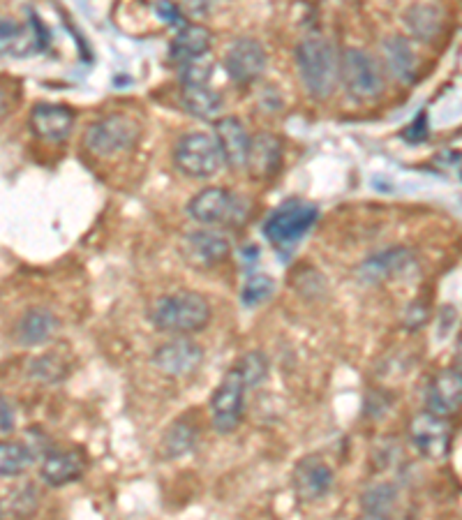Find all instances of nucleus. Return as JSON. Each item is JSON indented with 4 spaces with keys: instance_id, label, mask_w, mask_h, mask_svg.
<instances>
[{
    "instance_id": "f257e3e1",
    "label": "nucleus",
    "mask_w": 462,
    "mask_h": 520,
    "mask_svg": "<svg viewBox=\"0 0 462 520\" xmlns=\"http://www.w3.org/2000/svg\"><path fill=\"white\" fill-rule=\"evenodd\" d=\"M296 68L301 84L312 98H331L340 74V56L331 40H326L322 35L303 37L296 44Z\"/></svg>"
},
{
    "instance_id": "f03ea898",
    "label": "nucleus",
    "mask_w": 462,
    "mask_h": 520,
    "mask_svg": "<svg viewBox=\"0 0 462 520\" xmlns=\"http://www.w3.org/2000/svg\"><path fill=\"white\" fill-rule=\"evenodd\" d=\"M319 220V208L305 199L292 197L282 202L278 208H273L271 215L264 220L262 232L266 241L280 252L282 257L292 255L296 245L303 241V236L315 227Z\"/></svg>"
},
{
    "instance_id": "7ed1b4c3",
    "label": "nucleus",
    "mask_w": 462,
    "mask_h": 520,
    "mask_svg": "<svg viewBox=\"0 0 462 520\" xmlns=\"http://www.w3.org/2000/svg\"><path fill=\"white\" fill-rule=\"evenodd\" d=\"M155 329L167 333H197L211 322V306L197 292H174L160 296L148 310Z\"/></svg>"
},
{
    "instance_id": "20e7f679",
    "label": "nucleus",
    "mask_w": 462,
    "mask_h": 520,
    "mask_svg": "<svg viewBox=\"0 0 462 520\" xmlns=\"http://www.w3.org/2000/svg\"><path fill=\"white\" fill-rule=\"evenodd\" d=\"M338 81H342L345 91L352 95L356 102L377 100L386 88L384 70L377 58L356 47L342 51Z\"/></svg>"
},
{
    "instance_id": "39448f33",
    "label": "nucleus",
    "mask_w": 462,
    "mask_h": 520,
    "mask_svg": "<svg viewBox=\"0 0 462 520\" xmlns=\"http://www.w3.org/2000/svg\"><path fill=\"white\" fill-rule=\"evenodd\" d=\"M188 213L201 225H243L250 213V202L227 188H204L190 199Z\"/></svg>"
},
{
    "instance_id": "423d86ee",
    "label": "nucleus",
    "mask_w": 462,
    "mask_h": 520,
    "mask_svg": "<svg viewBox=\"0 0 462 520\" xmlns=\"http://www.w3.org/2000/svg\"><path fill=\"white\" fill-rule=\"evenodd\" d=\"M141 137V125L128 114H107L88 125L84 135V146L88 151L100 155V158H111L128 151L137 144Z\"/></svg>"
},
{
    "instance_id": "0eeeda50",
    "label": "nucleus",
    "mask_w": 462,
    "mask_h": 520,
    "mask_svg": "<svg viewBox=\"0 0 462 520\" xmlns=\"http://www.w3.org/2000/svg\"><path fill=\"white\" fill-rule=\"evenodd\" d=\"M174 162L178 172L190 178H211L225 165L218 141L208 132H188L178 139Z\"/></svg>"
},
{
    "instance_id": "6e6552de",
    "label": "nucleus",
    "mask_w": 462,
    "mask_h": 520,
    "mask_svg": "<svg viewBox=\"0 0 462 520\" xmlns=\"http://www.w3.org/2000/svg\"><path fill=\"white\" fill-rule=\"evenodd\" d=\"M245 386L234 370H229L225 380L220 382L211 398V414H213V426L218 433L227 435L234 433L238 423L243 419L245 410Z\"/></svg>"
},
{
    "instance_id": "1a4fd4ad",
    "label": "nucleus",
    "mask_w": 462,
    "mask_h": 520,
    "mask_svg": "<svg viewBox=\"0 0 462 520\" xmlns=\"http://www.w3.org/2000/svg\"><path fill=\"white\" fill-rule=\"evenodd\" d=\"M225 70L234 84H252L266 70V49L255 37H238L225 51Z\"/></svg>"
},
{
    "instance_id": "9d476101",
    "label": "nucleus",
    "mask_w": 462,
    "mask_h": 520,
    "mask_svg": "<svg viewBox=\"0 0 462 520\" xmlns=\"http://www.w3.org/2000/svg\"><path fill=\"white\" fill-rule=\"evenodd\" d=\"M49 33L44 31L40 19L33 17L26 24L17 19L0 17V56L26 58L47 47Z\"/></svg>"
},
{
    "instance_id": "9b49d317",
    "label": "nucleus",
    "mask_w": 462,
    "mask_h": 520,
    "mask_svg": "<svg viewBox=\"0 0 462 520\" xmlns=\"http://www.w3.org/2000/svg\"><path fill=\"white\" fill-rule=\"evenodd\" d=\"M409 437H412L414 449L421 453L423 458L439 460L451 451L453 428L444 416L423 412L416 416L409 426Z\"/></svg>"
},
{
    "instance_id": "f8f14e48",
    "label": "nucleus",
    "mask_w": 462,
    "mask_h": 520,
    "mask_svg": "<svg viewBox=\"0 0 462 520\" xmlns=\"http://www.w3.org/2000/svg\"><path fill=\"white\" fill-rule=\"evenodd\" d=\"M333 481L335 477L331 465L317 453H310V456L298 460L292 474L294 493L301 502H319L331 493Z\"/></svg>"
},
{
    "instance_id": "ddd939ff",
    "label": "nucleus",
    "mask_w": 462,
    "mask_h": 520,
    "mask_svg": "<svg viewBox=\"0 0 462 520\" xmlns=\"http://www.w3.org/2000/svg\"><path fill=\"white\" fill-rule=\"evenodd\" d=\"M201 361H204V349L195 340L176 338L160 345L153 354V363L162 375L167 377H190L195 375Z\"/></svg>"
},
{
    "instance_id": "4468645a",
    "label": "nucleus",
    "mask_w": 462,
    "mask_h": 520,
    "mask_svg": "<svg viewBox=\"0 0 462 520\" xmlns=\"http://www.w3.org/2000/svg\"><path fill=\"white\" fill-rule=\"evenodd\" d=\"M181 252L190 266L211 269V266H218L229 257L231 243L225 234L213 232V229H197V232L185 236Z\"/></svg>"
},
{
    "instance_id": "2eb2a0df",
    "label": "nucleus",
    "mask_w": 462,
    "mask_h": 520,
    "mask_svg": "<svg viewBox=\"0 0 462 520\" xmlns=\"http://www.w3.org/2000/svg\"><path fill=\"white\" fill-rule=\"evenodd\" d=\"M74 111L65 104H51L40 102L35 104L31 111V130L37 139L49 141V144H58L72 135L74 130Z\"/></svg>"
},
{
    "instance_id": "dca6fc26",
    "label": "nucleus",
    "mask_w": 462,
    "mask_h": 520,
    "mask_svg": "<svg viewBox=\"0 0 462 520\" xmlns=\"http://www.w3.org/2000/svg\"><path fill=\"white\" fill-rule=\"evenodd\" d=\"M215 141H218L222 160L231 169H245V160H248L250 151V132L245 130V125L238 121L236 116L220 118L215 123Z\"/></svg>"
},
{
    "instance_id": "f3484780",
    "label": "nucleus",
    "mask_w": 462,
    "mask_h": 520,
    "mask_svg": "<svg viewBox=\"0 0 462 520\" xmlns=\"http://www.w3.org/2000/svg\"><path fill=\"white\" fill-rule=\"evenodd\" d=\"M462 400V380L458 370H439V373L432 377V382L428 386L426 393V405L430 414L437 416H451L458 412Z\"/></svg>"
},
{
    "instance_id": "a211bd4d",
    "label": "nucleus",
    "mask_w": 462,
    "mask_h": 520,
    "mask_svg": "<svg viewBox=\"0 0 462 520\" xmlns=\"http://www.w3.org/2000/svg\"><path fill=\"white\" fill-rule=\"evenodd\" d=\"M282 165V141L278 137L259 132L250 139L245 169L255 178H271L280 172Z\"/></svg>"
},
{
    "instance_id": "6ab92c4d",
    "label": "nucleus",
    "mask_w": 462,
    "mask_h": 520,
    "mask_svg": "<svg viewBox=\"0 0 462 520\" xmlns=\"http://www.w3.org/2000/svg\"><path fill=\"white\" fill-rule=\"evenodd\" d=\"M86 470V460L81 456L79 451H51L44 456L42 460V479L47 481L49 486H67L72 484V481H77L81 474Z\"/></svg>"
},
{
    "instance_id": "aec40b11",
    "label": "nucleus",
    "mask_w": 462,
    "mask_h": 520,
    "mask_svg": "<svg viewBox=\"0 0 462 520\" xmlns=\"http://www.w3.org/2000/svg\"><path fill=\"white\" fill-rule=\"evenodd\" d=\"M213 33L206 26L188 24L176 33L174 40L169 44V58L176 65H183L188 61H195L199 56H206L211 51Z\"/></svg>"
},
{
    "instance_id": "412c9836",
    "label": "nucleus",
    "mask_w": 462,
    "mask_h": 520,
    "mask_svg": "<svg viewBox=\"0 0 462 520\" xmlns=\"http://www.w3.org/2000/svg\"><path fill=\"white\" fill-rule=\"evenodd\" d=\"M444 19H446L444 7L432 3L412 5L407 7L405 14H402V21H405L407 31L412 33V37H416L419 42H435L444 31Z\"/></svg>"
},
{
    "instance_id": "4be33fe9",
    "label": "nucleus",
    "mask_w": 462,
    "mask_h": 520,
    "mask_svg": "<svg viewBox=\"0 0 462 520\" xmlns=\"http://www.w3.org/2000/svg\"><path fill=\"white\" fill-rule=\"evenodd\" d=\"M56 317L54 312L44 310V308H31L24 317L19 319L17 326V340L24 347H35L47 343V340L54 336L56 331Z\"/></svg>"
},
{
    "instance_id": "5701e85b",
    "label": "nucleus",
    "mask_w": 462,
    "mask_h": 520,
    "mask_svg": "<svg viewBox=\"0 0 462 520\" xmlns=\"http://www.w3.org/2000/svg\"><path fill=\"white\" fill-rule=\"evenodd\" d=\"M382 49H384L386 65H389L393 77L405 81V84H412L416 79V56L405 37L400 35L386 37Z\"/></svg>"
},
{
    "instance_id": "b1692460",
    "label": "nucleus",
    "mask_w": 462,
    "mask_h": 520,
    "mask_svg": "<svg viewBox=\"0 0 462 520\" xmlns=\"http://www.w3.org/2000/svg\"><path fill=\"white\" fill-rule=\"evenodd\" d=\"M181 104L190 116L201 118V121H213L222 111L220 93L208 86H183Z\"/></svg>"
},
{
    "instance_id": "393cba45",
    "label": "nucleus",
    "mask_w": 462,
    "mask_h": 520,
    "mask_svg": "<svg viewBox=\"0 0 462 520\" xmlns=\"http://www.w3.org/2000/svg\"><path fill=\"white\" fill-rule=\"evenodd\" d=\"M409 262H412V257H409L405 248L386 250L382 255L370 257L368 262L361 266V276L365 278V282H379L393 276V273H400L405 266H409Z\"/></svg>"
},
{
    "instance_id": "a878e982",
    "label": "nucleus",
    "mask_w": 462,
    "mask_h": 520,
    "mask_svg": "<svg viewBox=\"0 0 462 520\" xmlns=\"http://www.w3.org/2000/svg\"><path fill=\"white\" fill-rule=\"evenodd\" d=\"M197 447V428L188 421H176L174 426L167 430L165 440H162V449H165L167 458H183Z\"/></svg>"
},
{
    "instance_id": "bb28decb",
    "label": "nucleus",
    "mask_w": 462,
    "mask_h": 520,
    "mask_svg": "<svg viewBox=\"0 0 462 520\" xmlns=\"http://www.w3.org/2000/svg\"><path fill=\"white\" fill-rule=\"evenodd\" d=\"M33 463V451L21 442H0V477H19Z\"/></svg>"
},
{
    "instance_id": "cd10ccee",
    "label": "nucleus",
    "mask_w": 462,
    "mask_h": 520,
    "mask_svg": "<svg viewBox=\"0 0 462 520\" xmlns=\"http://www.w3.org/2000/svg\"><path fill=\"white\" fill-rule=\"evenodd\" d=\"M396 502H398V490L389 484H379L375 488L365 490V495L361 497L365 514L384 516V518H391L393 509H396Z\"/></svg>"
},
{
    "instance_id": "c85d7f7f",
    "label": "nucleus",
    "mask_w": 462,
    "mask_h": 520,
    "mask_svg": "<svg viewBox=\"0 0 462 520\" xmlns=\"http://www.w3.org/2000/svg\"><path fill=\"white\" fill-rule=\"evenodd\" d=\"M231 370L241 377L245 386H257L268 375V361L262 352H248Z\"/></svg>"
},
{
    "instance_id": "c756f323",
    "label": "nucleus",
    "mask_w": 462,
    "mask_h": 520,
    "mask_svg": "<svg viewBox=\"0 0 462 520\" xmlns=\"http://www.w3.org/2000/svg\"><path fill=\"white\" fill-rule=\"evenodd\" d=\"M178 70H181L183 86H208V81H211L215 70V61L211 58V54H206L195 58V61L178 65Z\"/></svg>"
},
{
    "instance_id": "7c9ffc66",
    "label": "nucleus",
    "mask_w": 462,
    "mask_h": 520,
    "mask_svg": "<svg viewBox=\"0 0 462 520\" xmlns=\"http://www.w3.org/2000/svg\"><path fill=\"white\" fill-rule=\"evenodd\" d=\"M275 292V280L271 276H250L243 287V306L257 308L268 301Z\"/></svg>"
},
{
    "instance_id": "2f4dec72",
    "label": "nucleus",
    "mask_w": 462,
    "mask_h": 520,
    "mask_svg": "<svg viewBox=\"0 0 462 520\" xmlns=\"http://www.w3.org/2000/svg\"><path fill=\"white\" fill-rule=\"evenodd\" d=\"M10 504V502H7ZM37 507V495L33 488H21L17 493H12V504H10V514L17 518H31L33 511Z\"/></svg>"
},
{
    "instance_id": "473e14b6",
    "label": "nucleus",
    "mask_w": 462,
    "mask_h": 520,
    "mask_svg": "<svg viewBox=\"0 0 462 520\" xmlns=\"http://www.w3.org/2000/svg\"><path fill=\"white\" fill-rule=\"evenodd\" d=\"M155 14H158V17L165 21L167 26L178 28V31L190 24L181 7L174 5V3H158V5H155Z\"/></svg>"
},
{
    "instance_id": "72a5a7b5",
    "label": "nucleus",
    "mask_w": 462,
    "mask_h": 520,
    "mask_svg": "<svg viewBox=\"0 0 462 520\" xmlns=\"http://www.w3.org/2000/svg\"><path fill=\"white\" fill-rule=\"evenodd\" d=\"M402 139L409 141V144H421V141L428 139V114L426 111H419V116L414 118L412 125H407L402 130Z\"/></svg>"
},
{
    "instance_id": "f704fd0d",
    "label": "nucleus",
    "mask_w": 462,
    "mask_h": 520,
    "mask_svg": "<svg viewBox=\"0 0 462 520\" xmlns=\"http://www.w3.org/2000/svg\"><path fill=\"white\" fill-rule=\"evenodd\" d=\"M14 430V410L7 400L0 396V433H10Z\"/></svg>"
},
{
    "instance_id": "c9c22d12",
    "label": "nucleus",
    "mask_w": 462,
    "mask_h": 520,
    "mask_svg": "<svg viewBox=\"0 0 462 520\" xmlns=\"http://www.w3.org/2000/svg\"><path fill=\"white\" fill-rule=\"evenodd\" d=\"M5 116H7V100H5V95L0 93V123L5 121Z\"/></svg>"
},
{
    "instance_id": "e433bc0d",
    "label": "nucleus",
    "mask_w": 462,
    "mask_h": 520,
    "mask_svg": "<svg viewBox=\"0 0 462 520\" xmlns=\"http://www.w3.org/2000/svg\"><path fill=\"white\" fill-rule=\"evenodd\" d=\"M359 520H391V518H384V516H372V514H365L363 518Z\"/></svg>"
}]
</instances>
